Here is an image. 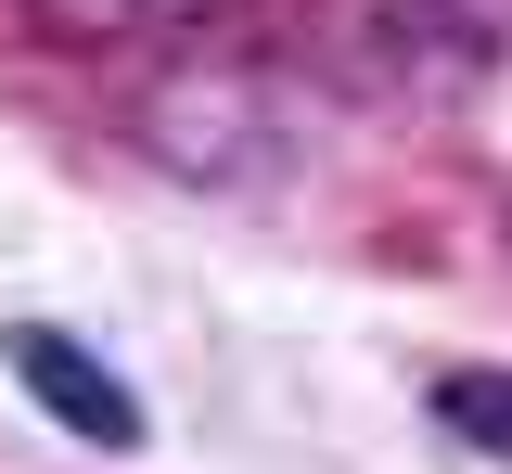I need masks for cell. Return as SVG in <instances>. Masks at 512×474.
Returning <instances> with one entry per match:
<instances>
[{
    "label": "cell",
    "instance_id": "cell-2",
    "mask_svg": "<svg viewBox=\"0 0 512 474\" xmlns=\"http://www.w3.org/2000/svg\"><path fill=\"white\" fill-rule=\"evenodd\" d=\"M0 359L26 372V398L52 410L64 436H90V449H141V398L116 385V359H90L77 334H52V321H13V334H0Z\"/></svg>",
    "mask_w": 512,
    "mask_h": 474
},
{
    "label": "cell",
    "instance_id": "cell-3",
    "mask_svg": "<svg viewBox=\"0 0 512 474\" xmlns=\"http://www.w3.org/2000/svg\"><path fill=\"white\" fill-rule=\"evenodd\" d=\"M436 423L474 462H512V372H436Z\"/></svg>",
    "mask_w": 512,
    "mask_h": 474
},
{
    "label": "cell",
    "instance_id": "cell-4",
    "mask_svg": "<svg viewBox=\"0 0 512 474\" xmlns=\"http://www.w3.org/2000/svg\"><path fill=\"white\" fill-rule=\"evenodd\" d=\"M39 26H64V39H141V26H180V13H205V0H26Z\"/></svg>",
    "mask_w": 512,
    "mask_h": 474
},
{
    "label": "cell",
    "instance_id": "cell-1",
    "mask_svg": "<svg viewBox=\"0 0 512 474\" xmlns=\"http://www.w3.org/2000/svg\"><path fill=\"white\" fill-rule=\"evenodd\" d=\"M308 26L333 77L384 103H461L512 52V0H308Z\"/></svg>",
    "mask_w": 512,
    "mask_h": 474
}]
</instances>
